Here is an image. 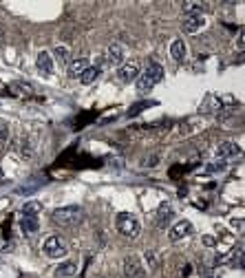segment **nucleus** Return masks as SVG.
<instances>
[{
  "instance_id": "nucleus-1",
  "label": "nucleus",
  "mask_w": 245,
  "mask_h": 278,
  "mask_svg": "<svg viewBox=\"0 0 245 278\" xmlns=\"http://www.w3.org/2000/svg\"><path fill=\"white\" fill-rule=\"evenodd\" d=\"M51 221L57 223V225H64V228H75L84 221V210L80 205H64V207H57L51 214Z\"/></svg>"
},
{
  "instance_id": "nucleus-2",
  "label": "nucleus",
  "mask_w": 245,
  "mask_h": 278,
  "mask_svg": "<svg viewBox=\"0 0 245 278\" xmlns=\"http://www.w3.org/2000/svg\"><path fill=\"white\" fill-rule=\"evenodd\" d=\"M161 78H163V66L157 64V62H150V64L146 66V71L137 75V91L139 93L153 91L155 86L161 82Z\"/></svg>"
},
{
  "instance_id": "nucleus-3",
  "label": "nucleus",
  "mask_w": 245,
  "mask_h": 278,
  "mask_svg": "<svg viewBox=\"0 0 245 278\" xmlns=\"http://www.w3.org/2000/svg\"><path fill=\"white\" fill-rule=\"evenodd\" d=\"M115 225H117L119 234L128 236V239H135V236L139 234V230H142V228H139L137 217H135V214H131V212H119L117 219H115Z\"/></svg>"
},
{
  "instance_id": "nucleus-4",
  "label": "nucleus",
  "mask_w": 245,
  "mask_h": 278,
  "mask_svg": "<svg viewBox=\"0 0 245 278\" xmlns=\"http://www.w3.org/2000/svg\"><path fill=\"white\" fill-rule=\"evenodd\" d=\"M42 254L46 258H64L69 254V247L60 236L51 234V236H46L44 243H42Z\"/></svg>"
},
{
  "instance_id": "nucleus-5",
  "label": "nucleus",
  "mask_w": 245,
  "mask_h": 278,
  "mask_svg": "<svg viewBox=\"0 0 245 278\" xmlns=\"http://www.w3.org/2000/svg\"><path fill=\"white\" fill-rule=\"evenodd\" d=\"M174 219V205L170 203V201H163V203L157 207V217H155V225L157 228H168V225L172 223Z\"/></svg>"
},
{
  "instance_id": "nucleus-6",
  "label": "nucleus",
  "mask_w": 245,
  "mask_h": 278,
  "mask_svg": "<svg viewBox=\"0 0 245 278\" xmlns=\"http://www.w3.org/2000/svg\"><path fill=\"white\" fill-rule=\"evenodd\" d=\"M192 232H195V225H192L190 221H186V219H181V221H177L170 230H168V239H170L172 243H177V241L186 239V236H190Z\"/></svg>"
},
{
  "instance_id": "nucleus-7",
  "label": "nucleus",
  "mask_w": 245,
  "mask_h": 278,
  "mask_svg": "<svg viewBox=\"0 0 245 278\" xmlns=\"http://www.w3.org/2000/svg\"><path fill=\"white\" fill-rule=\"evenodd\" d=\"M124 276L126 278H146V269L142 267V258L126 256L124 258Z\"/></svg>"
},
{
  "instance_id": "nucleus-8",
  "label": "nucleus",
  "mask_w": 245,
  "mask_h": 278,
  "mask_svg": "<svg viewBox=\"0 0 245 278\" xmlns=\"http://www.w3.org/2000/svg\"><path fill=\"white\" fill-rule=\"evenodd\" d=\"M124 55H126L124 46H121L119 42H113V44H108L106 55H104V62L110 64V66H121L124 64Z\"/></svg>"
},
{
  "instance_id": "nucleus-9",
  "label": "nucleus",
  "mask_w": 245,
  "mask_h": 278,
  "mask_svg": "<svg viewBox=\"0 0 245 278\" xmlns=\"http://www.w3.org/2000/svg\"><path fill=\"white\" fill-rule=\"evenodd\" d=\"M183 31L186 33H199L206 27V16L203 14H186L183 18Z\"/></svg>"
},
{
  "instance_id": "nucleus-10",
  "label": "nucleus",
  "mask_w": 245,
  "mask_h": 278,
  "mask_svg": "<svg viewBox=\"0 0 245 278\" xmlns=\"http://www.w3.org/2000/svg\"><path fill=\"white\" fill-rule=\"evenodd\" d=\"M36 68L40 71V75L42 78H51L53 75V57H51L46 51H40V53L36 55Z\"/></svg>"
},
{
  "instance_id": "nucleus-11",
  "label": "nucleus",
  "mask_w": 245,
  "mask_h": 278,
  "mask_svg": "<svg viewBox=\"0 0 245 278\" xmlns=\"http://www.w3.org/2000/svg\"><path fill=\"white\" fill-rule=\"evenodd\" d=\"M137 75H139V64L137 62H124L121 66H117V80L119 82H133V80H137Z\"/></svg>"
},
{
  "instance_id": "nucleus-12",
  "label": "nucleus",
  "mask_w": 245,
  "mask_h": 278,
  "mask_svg": "<svg viewBox=\"0 0 245 278\" xmlns=\"http://www.w3.org/2000/svg\"><path fill=\"white\" fill-rule=\"evenodd\" d=\"M14 153L18 155V157L22 161H29L33 157V146H31V142H29L27 137H20V139H16V144H14Z\"/></svg>"
},
{
  "instance_id": "nucleus-13",
  "label": "nucleus",
  "mask_w": 245,
  "mask_h": 278,
  "mask_svg": "<svg viewBox=\"0 0 245 278\" xmlns=\"http://www.w3.org/2000/svg\"><path fill=\"white\" fill-rule=\"evenodd\" d=\"M238 155H241V146H238V144H234V142H223L217 148V157L223 159V161L232 159V157H238Z\"/></svg>"
},
{
  "instance_id": "nucleus-14",
  "label": "nucleus",
  "mask_w": 245,
  "mask_h": 278,
  "mask_svg": "<svg viewBox=\"0 0 245 278\" xmlns=\"http://www.w3.org/2000/svg\"><path fill=\"white\" fill-rule=\"evenodd\" d=\"M89 66H91V64H89V60H86V57H75V60L69 62L67 75H69V78H80V75L84 73Z\"/></svg>"
},
{
  "instance_id": "nucleus-15",
  "label": "nucleus",
  "mask_w": 245,
  "mask_h": 278,
  "mask_svg": "<svg viewBox=\"0 0 245 278\" xmlns=\"http://www.w3.org/2000/svg\"><path fill=\"white\" fill-rule=\"evenodd\" d=\"M9 93L14 97H22V100H27V97H33V86L27 84V82H11L9 84Z\"/></svg>"
},
{
  "instance_id": "nucleus-16",
  "label": "nucleus",
  "mask_w": 245,
  "mask_h": 278,
  "mask_svg": "<svg viewBox=\"0 0 245 278\" xmlns=\"http://www.w3.org/2000/svg\"><path fill=\"white\" fill-rule=\"evenodd\" d=\"M75 274H78V263H75V260H67V263L57 265L53 271L55 278H73Z\"/></svg>"
},
{
  "instance_id": "nucleus-17",
  "label": "nucleus",
  "mask_w": 245,
  "mask_h": 278,
  "mask_svg": "<svg viewBox=\"0 0 245 278\" xmlns=\"http://www.w3.org/2000/svg\"><path fill=\"white\" fill-rule=\"evenodd\" d=\"M20 230H22V234H25V236L38 234V230H40L38 217H20Z\"/></svg>"
},
{
  "instance_id": "nucleus-18",
  "label": "nucleus",
  "mask_w": 245,
  "mask_h": 278,
  "mask_svg": "<svg viewBox=\"0 0 245 278\" xmlns=\"http://www.w3.org/2000/svg\"><path fill=\"white\" fill-rule=\"evenodd\" d=\"M186 53H188V46H186V42L181 38H177V40H172V44H170V57L174 62H183L186 60Z\"/></svg>"
},
{
  "instance_id": "nucleus-19",
  "label": "nucleus",
  "mask_w": 245,
  "mask_h": 278,
  "mask_svg": "<svg viewBox=\"0 0 245 278\" xmlns=\"http://www.w3.org/2000/svg\"><path fill=\"white\" fill-rule=\"evenodd\" d=\"M100 73H102V68H100V66H97V64H91L84 73L80 75V82L84 84V86H89V84H93L97 78H100Z\"/></svg>"
},
{
  "instance_id": "nucleus-20",
  "label": "nucleus",
  "mask_w": 245,
  "mask_h": 278,
  "mask_svg": "<svg viewBox=\"0 0 245 278\" xmlns=\"http://www.w3.org/2000/svg\"><path fill=\"white\" fill-rule=\"evenodd\" d=\"M40 210H42V205H40L38 201H27V203L20 207V217H38Z\"/></svg>"
},
{
  "instance_id": "nucleus-21",
  "label": "nucleus",
  "mask_w": 245,
  "mask_h": 278,
  "mask_svg": "<svg viewBox=\"0 0 245 278\" xmlns=\"http://www.w3.org/2000/svg\"><path fill=\"white\" fill-rule=\"evenodd\" d=\"M53 57L57 62H60V64H64V66H69V62H71V51L67 49V46H55L53 49Z\"/></svg>"
},
{
  "instance_id": "nucleus-22",
  "label": "nucleus",
  "mask_w": 245,
  "mask_h": 278,
  "mask_svg": "<svg viewBox=\"0 0 245 278\" xmlns=\"http://www.w3.org/2000/svg\"><path fill=\"white\" fill-rule=\"evenodd\" d=\"M183 11H186V14H203V5H199V3H183Z\"/></svg>"
},
{
  "instance_id": "nucleus-23",
  "label": "nucleus",
  "mask_w": 245,
  "mask_h": 278,
  "mask_svg": "<svg viewBox=\"0 0 245 278\" xmlns=\"http://www.w3.org/2000/svg\"><path fill=\"white\" fill-rule=\"evenodd\" d=\"M225 168H227V161L219 159V161H214V164H208L206 170H208V172H223Z\"/></svg>"
},
{
  "instance_id": "nucleus-24",
  "label": "nucleus",
  "mask_w": 245,
  "mask_h": 278,
  "mask_svg": "<svg viewBox=\"0 0 245 278\" xmlns=\"http://www.w3.org/2000/svg\"><path fill=\"white\" fill-rule=\"evenodd\" d=\"M159 159H161L159 155L153 153V155H148V157H146V159L142 161V166H144V168H155L157 164H159Z\"/></svg>"
},
{
  "instance_id": "nucleus-25",
  "label": "nucleus",
  "mask_w": 245,
  "mask_h": 278,
  "mask_svg": "<svg viewBox=\"0 0 245 278\" xmlns=\"http://www.w3.org/2000/svg\"><path fill=\"white\" fill-rule=\"evenodd\" d=\"M9 139V124L5 119H0V144H7Z\"/></svg>"
},
{
  "instance_id": "nucleus-26",
  "label": "nucleus",
  "mask_w": 245,
  "mask_h": 278,
  "mask_svg": "<svg viewBox=\"0 0 245 278\" xmlns=\"http://www.w3.org/2000/svg\"><path fill=\"white\" fill-rule=\"evenodd\" d=\"M148 106H153V102H144V104H135V108H131V111H128V117H133V115H137L139 111H144V108H148Z\"/></svg>"
},
{
  "instance_id": "nucleus-27",
  "label": "nucleus",
  "mask_w": 245,
  "mask_h": 278,
  "mask_svg": "<svg viewBox=\"0 0 245 278\" xmlns=\"http://www.w3.org/2000/svg\"><path fill=\"white\" fill-rule=\"evenodd\" d=\"M146 260L150 263V267H155V265H157V260H155V254H153V252H146Z\"/></svg>"
},
{
  "instance_id": "nucleus-28",
  "label": "nucleus",
  "mask_w": 245,
  "mask_h": 278,
  "mask_svg": "<svg viewBox=\"0 0 245 278\" xmlns=\"http://www.w3.org/2000/svg\"><path fill=\"white\" fill-rule=\"evenodd\" d=\"M203 243H206V245H208V247H210V245H212V247H214V245H217V241H214V239H212V236H203Z\"/></svg>"
},
{
  "instance_id": "nucleus-29",
  "label": "nucleus",
  "mask_w": 245,
  "mask_h": 278,
  "mask_svg": "<svg viewBox=\"0 0 245 278\" xmlns=\"http://www.w3.org/2000/svg\"><path fill=\"white\" fill-rule=\"evenodd\" d=\"M232 225H234V228L236 230H243V221H241V219H232V221H230Z\"/></svg>"
},
{
  "instance_id": "nucleus-30",
  "label": "nucleus",
  "mask_w": 245,
  "mask_h": 278,
  "mask_svg": "<svg viewBox=\"0 0 245 278\" xmlns=\"http://www.w3.org/2000/svg\"><path fill=\"white\" fill-rule=\"evenodd\" d=\"M5 247H7V243H5V241H0V250H5Z\"/></svg>"
},
{
  "instance_id": "nucleus-31",
  "label": "nucleus",
  "mask_w": 245,
  "mask_h": 278,
  "mask_svg": "<svg viewBox=\"0 0 245 278\" xmlns=\"http://www.w3.org/2000/svg\"><path fill=\"white\" fill-rule=\"evenodd\" d=\"M0 181H3V170H0Z\"/></svg>"
}]
</instances>
